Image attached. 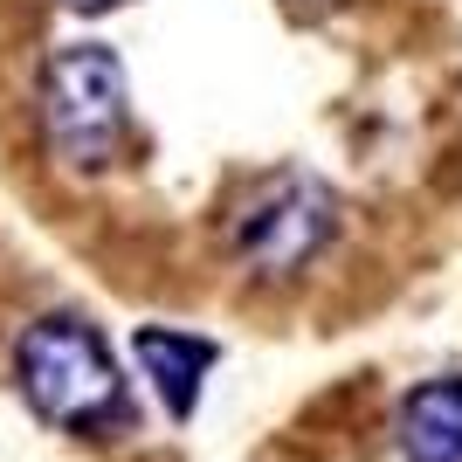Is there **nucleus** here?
<instances>
[{
	"label": "nucleus",
	"mask_w": 462,
	"mask_h": 462,
	"mask_svg": "<svg viewBox=\"0 0 462 462\" xmlns=\"http://www.w3.org/2000/svg\"><path fill=\"white\" fill-rule=\"evenodd\" d=\"M42 104V138L69 173H111L132 132V83L125 62L104 42H62L56 56L42 62L35 83Z\"/></svg>",
	"instance_id": "2"
},
{
	"label": "nucleus",
	"mask_w": 462,
	"mask_h": 462,
	"mask_svg": "<svg viewBox=\"0 0 462 462\" xmlns=\"http://www.w3.org/2000/svg\"><path fill=\"white\" fill-rule=\"evenodd\" d=\"M138 366H145V380H152V393L166 401V414L173 421H187L193 407H200V380L214 373V359H221V346L214 338H200V331H180V325H145L132 338Z\"/></svg>",
	"instance_id": "4"
},
{
	"label": "nucleus",
	"mask_w": 462,
	"mask_h": 462,
	"mask_svg": "<svg viewBox=\"0 0 462 462\" xmlns=\"http://www.w3.org/2000/svg\"><path fill=\"white\" fill-rule=\"evenodd\" d=\"M401 456L407 462H462V373L421 380L401 401Z\"/></svg>",
	"instance_id": "5"
},
{
	"label": "nucleus",
	"mask_w": 462,
	"mask_h": 462,
	"mask_svg": "<svg viewBox=\"0 0 462 462\" xmlns=\"http://www.w3.org/2000/svg\"><path fill=\"white\" fill-rule=\"evenodd\" d=\"M14 386L49 428L97 435V428L125 421V373L104 331L77 310H49L14 338Z\"/></svg>",
	"instance_id": "1"
},
{
	"label": "nucleus",
	"mask_w": 462,
	"mask_h": 462,
	"mask_svg": "<svg viewBox=\"0 0 462 462\" xmlns=\"http://www.w3.org/2000/svg\"><path fill=\"white\" fill-rule=\"evenodd\" d=\"M338 235V200H331L325 180L310 173H276L242 200L235 214V255L249 263L255 276H297L310 270L325 242Z\"/></svg>",
	"instance_id": "3"
},
{
	"label": "nucleus",
	"mask_w": 462,
	"mask_h": 462,
	"mask_svg": "<svg viewBox=\"0 0 462 462\" xmlns=\"http://www.w3.org/2000/svg\"><path fill=\"white\" fill-rule=\"evenodd\" d=\"M69 14H111V7H132V0H62Z\"/></svg>",
	"instance_id": "6"
}]
</instances>
